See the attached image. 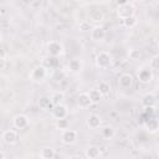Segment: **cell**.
I'll return each instance as SVG.
<instances>
[{"label":"cell","mask_w":159,"mask_h":159,"mask_svg":"<svg viewBox=\"0 0 159 159\" xmlns=\"http://www.w3.org/2000/svg\"><path fill=\"white\" fill-rule=\"evenodd\" d=\"M137 77L139 80V82L147 84V83H150L154 78V75H153V70H150L149 67H142L140 70H138L137 72Z\"/></svg>","instance_id":"5b68a950"},{"label":"cell","mask_w":159,"mask_h":159,"mask_svg":"<svg viewBox=\"0 0 159 159\" xmlns=\"http://www.w3.org/2000/svg\"><path fill=\"white\" fill-rule=\"evenodd\" d=\"M78 29H80L81 31H87V30H91L89 22H88V21H82V22H80Z\"/></svg>","instance_id":"4dcf8cb0"},{"label":"cell","mask_w":159,"mask_h":159,"mask_svg":"<svg viewBox=\"0 0 159 159\" xmlns=\"http://www.w3.org/2000/svg\"><path fill=\"white\" fill-rule=\"evenodd\" d=\"M77 137H78V133L77 130L75 129H65L62 130V135H61V142L66 145H70V144H73L76 140H77Z\"/></svg>","instance_id":"8992f818"},{"label":"cell","mask_w":159,"mask_h":159,"mask_svg":"<svg viewBox=\"0 0 159 159\" xmlns=\"http://www.w3.org/2000/svg\"><path fill=\"white\" fill-rule=\"evenodd\" d=\"M117 15H118V17L120 20H123L125 17H129V16H133V15H135V6L133 4H130V2L120 5L117 9Z\"/></svg>","instance_id":"277c9868"},{"label":"cell","mask_w":159,"mask_h":159,"mask_svg":"<svg viewBox=\"0 0 159 159\" xmlns=\"http://www.w3.org/2000/svg\"><path fill=\"white\" fill-rule=\"evenodd\" d=\"M91 104H92V102H91V98H89L87 92H82V93L78 94V97H77V106L81 109H86Z\"/></svg>","instance_id":"5bb4252c"},{"label":"cell","mask_w":159,"mask_h":159,"mask_svg":"<svg viewBox=\"0 0 159 159\" xmlns=\"http://www.w3.org/2000/svg\"><path fill=\"white\" fill-rule=\"evenodd\" d=\"M51 113H52V117L58 119V118H66L67 114H68V109H67V106L63 104V103H60V104H56L52 107L51 109Z\"/></svg>","instance_id":"ba28073f"},{"label":"cell","mask_w":159,"mask_h":159,"mask_svg":"<svg viewBox=\"0 0 159 159\" xmlns=\"http://www.w3.org/2000/svg\"><path fill=\"white\" fill-rule=\"evenodd\" d=\"M133 82H134V78L130 73H122L119 77H118V86L120 88H130L133 86Z\"/></svg>","instance_id":"30bf717a"},{"label":"cell","mask_w":159,"mask_h":159,"mask_svg":"<svg viewBox=\"0 0 159 159\" xmlns=\"http://www.w3.org/2000/svg\"><path fill=\"white\" fill-rule=\"evenodd\" d=\"M39 106L41 109H46V111H51L53 104L51 102V98L47 97V96H42L39 98Z\"/></svg>","instance_id":"ac0fdd59"},{"label":"cell","mask_w":159,"mask_h":159,"mask_svg":"<svg viewBox=\"0 0 159 159\" xmlns=\"http://www.w3.org/2000/svg\"><path fill=\"white\" fill-rule=\"evenodd\" d=\"M128 56H129L130 60L137 61V60H140V58H142V52H140V50H138V48H130V50L128 51Z\"/></svg>","instance_id":"83f0119b"},{"label":"cell","mask_w":159,"mask_h":159,"mask_svg":"<svg viewBox=\"0 0 159 159\" xmlns=\"http://www.w3.org/2000/svg\"><path fill=\"white\" fill-rule=\"evenodd\" d=\"M89 19L93 22H102L104 20V14L101 10H91L89 11Z\"/></svg>","instance_id":"44dd1931"},{"label":"cell","mask_w":159,"mask_h":159,"mask_svg":"<svg viewBox=\"0 0 159 159\" xmlns=\"http://www.w3.org/2000/svg\"><path fill=\"white\" fill-rule=\"evenodd\" d=\"M22 1V4H25V5H30V2L32 1V0H21Z\"/></svg>","instance_id":"e575fe53"},{"label":"cell","mask_w":159,"mask_h":159,"mask_svg":"<svg viewBox=\"0 0 159 159\" xmlns=\"http://www.w3.org/2000/svg\"><path fill=\"white\" fill-rule=\"evenodd\" d=\"M86 124H87V127H88L89 129H97V128H99L101 124H102V118H101L98 114L92 113V114H89V116L86 118Z\"/></svg>","instance_id":"8fae6325"},{"label":"cell","mask_w":159,"mask_h":159,"mask_svg":"<svg viewBox=\"0 0 159 159\" xmlns=\"http://www.w3.org/2000/svg\"><path fill=\"white\" fill-rule=\"evenodd\" d=\"M113 62V57L111 53L106 52V51H101L97 56H96V65L98 68L101 70H106L108 68Z\"/></svg>","instance_id":"7a4b0ae2"},{"label":"cell","mask_w":159,"mask_h":159,"mask_svg":"<svg viewBox=\"0 0 159 159\" xmlns=\"http://www.w3.org/2000/svg\"><path fill=\"white\" fill-rule=\"evenodd\" d=\"M51 102H52V104L53 106H56V104H60V103H62V101L65 99V93L63 92H60V91H57V92H55L51 97Z\"/></svg>","instance_id":"d4e9b609"},{"label":"cell","mask_w":159,"mask_h":159,"mask_svg":"<svg viewBox=\"0 0 159 159\" xmlns=\"http://www.w3.org/2000/svg\"><path fill=\"white\" fill-rule=\"evenodd\" d=\"M144 128L147 129V132H149V133H152V134H155L157 132H158V129H159V122H158V119L155 118V117H153V116H150V117H147L145 119H144Z\"/></svg>","instance_id":"52a82bcc"},{"label":"cell","mask_w":159,"mask_h":159,"mask_svg":"<svg viewBox=\"0 0 159 159\" xmlns=\"http://www.w3.org/2000/svg\"><path fill=\"white\" fill-rule=\"evenodd\" d=\"M40 157L42 159H53L56 157V152L51 147H45L40 150Z\"/></svg>","instance_id":"d6986e66"},{"label":"cell","mask_w":159,"mask_h":159,"mask_svg":"<svg viewBox=\"0 0 159 159\" xmlns=\"http://www.w3.org/2000/svg\"><path fill=\"white\" fill-rule=\"evenodd\" d=\"M84 157L88 159H96L101 157V149L97 145H88L84 150Z\"/></svg>","instance_id":"2e32d148"},{"label":"cell","mask_w":159,"mask_h":159,"mask_svg":"<svg viewBox=\"0 0 159 159\" xmlns=\"http://www.w3.org/2000/svg\"><path fill=\"white\" fill-rule=\"evenodd\" d=\"M68 127H70V123H68V120L66 118H58V119H56V128L58 130H65Z\"/></svg>","instance_id":"4316f807"},{"label":"cell","mask_w":159,"mask_h":159,"mask_svg":"<svg viewBox=\"0 0 159 159\" xmlns=\"http://www.w3.org/2000/svg\"><path fill=\"white\" fill-rule=\"evenodd\" d=\"M116 1H117V5H118V6L124 5V4H127V2H128V0H116Z\"/></svg>","instance_id":"1f68e13d"},{"label":"cell","mask_w":159,"mask_h":159,"mask_svg":"<svg viewBox=\"0 0 159 159\" xmlns=\"http://www.w3.org/2000/svg\"><path fill=\"white\" fill-rule=\"evenodd\" d=\"M68 70L72 73H78L82 70V62L80 58H72L68 62Z\"/></svg>","instance_id":"e0dca14e"},{"label":"cell","mask_w":159,"mask_h":159,"mask_svg":"<svg viewBox=\"0 0 159 159\" xmlns=\"http://www.w3.org/2000/svg\"><path fill=\"white\" fill-rule=\"evenodd\" d=\"M149 68L153 71H157L159 68V56L154 55L150 60H149Z\"/></svg>","instance_id":"f1b7e54d"},{"label":"cell","mask_w":159,"mask_h":159,"mask_svg":"<svg viewBox=\"0 0 159 159\" xmlns=\"http://www.w3.org/2000/svg\"><path fill=\"white\" fill-rule=\"evenodd\" d=\"M46 51L50 56H53V57H58L61 55H63L65 52V48H63V45L60 42V41H56V40H52V41H48L47 45H46Z\"/></svg>","instance_id":"3957f363"},{"label":"cell","mask_w":159,"mask_h":159,"mask_svg":"<svg viewBox=\"0 0 159 159\" xmlns=\"http://www.w3.org/2000/svg\"><path fill=\"white\" fill-rule=\"evenodd\" d=\"M88 96H89V98H91L92 104H93V103H99V101L103 98L102 94L99 93L98 88H93V89H91V91L88 92Z\"/></svg>","instance_id":"603a6c76"},{"label":"cell","mask_w":159,"mask_h":159,"mask_svg":"<svg viewBox=\"0 0 159 159\" xmlns=\"http://www.w3.org/2000/svg\"><path fill=\"white\" fill-rule=\"evenodd\" d=\"M0 57L5 58V51H4V50H1V48H0Z\"/></svg>","instance_id":"836d02e7"},{"label":"cell","mask_w":159,"mask_h":159,"mask_svg":"<svg viewBox=\"0 0 159 159\" xmlns=\"http://www.w3.org/2000/svg\"><path fill=\"white\" fill-rule=\"evenodd\" d=\"M104 37H106V30L103 26L97 25L91 29V39L93 41H102Z\"/></svg>","instance_id":"7c38bea8"},{"label":"cell","mask_w":159,"mask_h":159,"mask_svg":"<svg viewBox=\"0 0 159 159\" xmlns=\"http://www.w3.org/2000/svg\"><path fill=\"white\" fill-rule=\"evenodd\" d=\"M157 94L154 92H148L142 97V104L144 107H155Z\"/></svg>","instance_id":"9a60e30c"},{"label":"cell","mask_w":159,"mask_h":159,"mask_svg":"<svg viewBox=\"0 0 159 159\" xmlns=\"http://www.w3.org/2000/svg\"><path fill=\"white\" fill-rule=\"evenodd\" d=\"M1 139H2V142H4L5 144L12 145V144H15V143L17 142L19 134H17V132L14 130V129H7V130H5V132L2 133Z\"/></svg>","instance_id":"9c48e42d"},{"label":"cell","mask_w":159,"mask_h":159,"mask_svg":"<svg viewBox=\"0 0 159 159\" xmlns=\"http://www.w3.org/2000/svg\"><path fill=\"white\" fill-rule=\"evenodd\" d=\"M101 134H102V137H103L104 139H108V140H109V139H112V138L114 137L116 130H114V128H113L112 125H106V127L102 128Z\"/></svg>","instance_id":"7402d4cb"},{"label":"cell","mask_w":159,"mask_h":159,"mask_svg":"<svg viewBox=\"0 0 159 159\" xmlns=\"http://www.w3.org/2000/svg\"><path fill=\"white\" fill-rule=\"evenodd\" d=\"M98 91H99V93L102 94V97H108V96L111 94V92H112V88H111V84H109L108 82L102 81V82H99V84H98Z\"/></svg>","instance_id":"ffe728a7"},{"label":"cell","mask_w":159,"mask_h":159,"mask_svg":"<svg viewBox=\"0 0 159 159\" xmlns=\"http://www.w3.org/2000/svg\"><path fill=\"white\" fill-rule=\"evenodd\" d=\"M29 6H30L32 10H39V9L42 7V0H32Z\"/></svg>","instance_id":"f546056e"},{"label":"cell","mask_w":159,"mask_h":159,"mask_svg":"<svg viewBox=\"0 0 159 159\" xmlns=\"http://www.w3.org/2000/svg\"><path fill=\"white\" fill-rule=\"evenodd\" d=\"M57 63H58V60H57V57H53V56H47V57H45L43 58V66L46 67V68H53V67H56L57 66Z\"/></svg>","instance_id":"cb8c5ba5"},{"label":"cell","mask_w":159,"mask_h":159,"mask_svg":"<svg viewBox=\"0 0 159 159\" xmlns=\"http://www.w3.org/2000/svg\"><path fill=\"white\" fill-rule=\"evenodd\" d=\"M70 158H71V159H72V158H81V157H80V155H71V157H70Z\"/></svg>","instance_id":"8d00e7d4"},{"label":"cell","mask_w":159,"mask_h":159,"mask_svg":"<svg viewBox=\"0 0 159 159\" xmlns=\"http://www.w3.org/2000/svg\"><path fill=\"white\" fill-rule=\"evenodd\" d=\"M12 124L17 129H24L29 125V118L25 114H16L12 118Z\"/></svg>","instance_id":"4fadbf2b"},{"label":"cell","mask_w":159,"mask_h":159,"mask_svg":"<svg viewBox=\"0 0 159 159\" xmlns=\"http://www.w3.org/2000/svg\"><path fill=\"white\" fill-rule=\"evenodd\" d=\"M123 21V25L125 26V27H134L137 24H138V19H137V16L135 15H133V16H129V17H125V19H123L122 20Z\"/></svg>","instance_id":"484cf974"},{"label":"cell","mask_w":159,"mask_h":159,"mask_svg":"<svg viewBox=\"0 0 159 159\" xmlns=\"http://www.w3.org/2000/svg\"><path fill=\"white\" fill-rule=\"evenodd\" d=\"M0 41H1V37H0Z\"/></svg>","instance_id":"74e56055"},{"label":"cell","mask_w":159,"mask_h":159,"mask_svg":"<svg viewBox=\"0 0 159 159\" xmlns=\"http://www.w3.org/2000/svg\"><path fill=\"white\" fill-rule=\"evenodd\" d=\"M5 67V58L0 57V70H2Z\"/></svg>","instance_id":"d6a6232c"},{"label":"cell","mask_w":159,"mask_h":159,"mask_svg":"<svg viewBox=\"0 0 159 159\" xmlns=\"http://www.w3.org/2000/svg\"><path fill=\"white\" fill-rule=\"evenodd\" d=\"M5 157H6V155H5V153H4V152H1V150H0V159H4V158H5Z\"/></svg>","instance_id":"d590c367"},{"label":"cell","mask_w":159,"mask_h":159,"mask_svg":"<svg viewBox=\"0 0 159 159\" xmlns=\"http://www.w3.org/2000/svg\"><path fill=\"white\" fill-rule=\"evenodd\" d=\"M46 77H47V68H46L43 65H37V66H35V67L31 70L30 75H29L30 81H32V82H35V83L42 82Z\"/></svg>","instance_id":"6da1fadb"}]
</instances>
